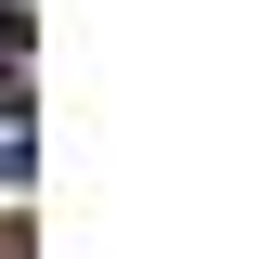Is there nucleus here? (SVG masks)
Returning <instances> with one entry per match:
<instances>
[{
    "label": "nucleus",
    "instance_id": "1",
    "mask_svg": "<svg viewBox=\"0 0 259 259\" xmlns=\"http://www.w3.org/2000/svg\"><path fill=\"white\" fill-rule=\"evenodd\" d=\"M26 156H39V130L13 117V104H0V182H26Z\"/></svg>",
    "mask_w": 259,
    "mask_h": 259
}]
</instances>
